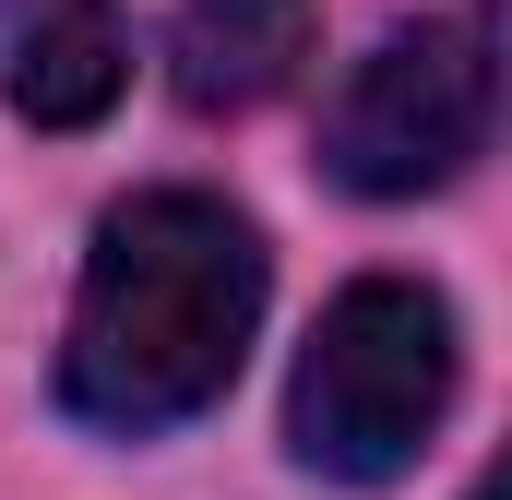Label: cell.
Listing matches in <instances>:
<instances>
[{
	"label": "cell",
	"instance_id": "cell-1",
	"mask_svg": "<svg viewBox=\"0 0 512 500\" xmlns=\"http://www.w3.org/2000/svg\"><path fill=\"white\" fill-rule=\"evenodd\" d=\"M262 334V239L215 191H131L84 250V298L60 334V405L108 441L203 417Z\"/></svg>",
	"mask_w": 512,
	"mask_h": 500
},
{
	"label": "cell",
	"instance_id": "cell-6",
	"mask_svg": "<svg viewBox=\"0 0 512 500\" xmlns=\"http://www.w3.org/2000/svg\"><path fill=\"white\" fill-rule=\"evenodd\" d=\"M477 500H501V477H477Z\"/></svg>",
	"mask_w": 512,
	"mask_h": 500
},
{
	"label": "cell",
	"instance_id": "cell-2",
	"mask_svg": "<svg viewBox=\"0 0 512 500\" xmlns=\"http://www.w3.org/2000/svg\"><path fill=\"white\" fill-rule=\"evenodd\" d=\"M453 405V310L405 274H358L310 346H298V381H286V441L310 477L334 489H382L429 453Z\"/></svg>",
	"mask_w": 512,
	"mask_h": 500
},
{
	"label": "cell",
	"instance_id": "cell-4",
	"mask_svg": "<svg viewBox=\"0 0 512 500\" xmlns=\"http://www.w3.org/2000/svg\"><path fill=\"white\" fill-rule=\"evenodd\" d=\"M298 60H310V0H191L179 36H167V84H179V108H203V120L262 108Z\"/></svg>",
	"mask_w": 512,
	"mask_h": 500
},
{
	"label": "cell",
	"instance_id": "cell-3",
	"mask_svg": "<svg viewBox=\"0 0 512 500\" xmlns=\"http://www.w3.org/2000/svg\"><path fill=\"white\" fill-rule=\"evenodd\" d=\"M489 120H501L489 36L477 24H393L322 120V167L358 203H417V191H441L489 155Z\"/></svg>",
	"mask_w": 512,
	"mask_h": 500
},
{
	"label": "cell",
	"instance_id": "cell-5",
	"mask_svg": "<svg viewBox=\"0 0 512 500\" xmlns=\"http://www.w3.org/2000/svg\"><path fill=\"white\" fill-rule=\"evenodd\" d=\"M131 84V24L120 0H36L12 24V108L36 131H96Z\"/></svg>",
	"mask_w": 512,
	"mask_h": 500
}]
</instances>
